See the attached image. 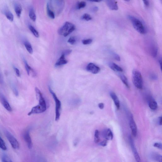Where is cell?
I'll return each instance as SVG.
<instances>
[{
	"label": "cell",
	"instance_id": "cell-6",
	"mask_svg": "<svg viewBox=\"0 0 162 162\" xmlns=\"http://www.w3.org/2000/svg\"><path fill=\"white\" fill-rule=\"evenodd\" d=\"M5 133L12 147L14 149H18L19 148V143L15 138L7 131H5Z\"/></svg>",
	"mask_w": 162,
	"mask_h": 162
},
{
	"label": "cell",
	"instance_id": "cell-43",
	"mask_svg": "<svg viewBox=\"0 0 162 162\" xmlns=\"http://www.w3.org/2000/svg\"><path fill=\"white\" fill-rule=\"evenodd\" d=\"M98 7L95 6L94 7L92 8V10L93 12H95L98 11Z\"/></svg>",
	"mask_w": 162,
	"mask_h": 162
},
{
	"label": "cell",
	"instance_id": "cell-12",
	"mask_svg": "<svg viewBox=\"0 0 162 162\" xmlns=\"http://www.w3.org/2000/svg\"><path fill=\"white\" fill-rule=\"evenodd\" d=\"M24 138L25 141L26 142L27 144L28 148L29 149H31L32 147V139H31L29 130H27L24 133Z\"/></svg>",
	"mask_w": 162,
	"mask_h": 162
},
{
	"label": "cell",
	"instance_id": "cell-2",
	"mask_svg": "<svg viewBox=\"0 0 162 162\" xmlns=\"http://www.w3.org/2000/svg\"><path fill=\"white\" fill-rule=\"evenodd\" d=\"M76 27L74 24L69 22H66L64 24L58 31V33L60 35L66 37L75 31Z\"/></svg>",
	"mask_w": 162,
	"mask_h": 162
},
{
	"label": "cell",
	"instance_id": "cell-27",
	"mask_svg": "<svg viewBox=\"0 0 162 162\" xmlns=\"http://www.w3.org/2000/svg\"><path fill=\"white\" fill-rule=\"evenodd\" d=\"M86 4L85 2L84 1H81L78 2L76 8L78 10H79L82 8H83L85 7Z\"/></svg>",
	"mask_w": 162,
	"mask_h": 162
},
{
	"label": "cell",
	"instance_id": "cell-46",
	"mask_svg": "<svg viewBox=\"0 0 162 162\" xmlns=\"http://www.w3.org/2000/svg\"><path fill=\"white\" fill-rule=\"evenodd\" d=\"M159 64H160V68H161V59H160V60H159Z\"/></svg>",
	"mask_w": 162,
	"mask_h": 162
},
{
	"label": "cell",
	"instance_id": "cell-22",
	"mask_svg": "<svg viewBox=\"0 0 162 162\" xmlns=\"http://www.w3.org/2000/svg\"><path fill=\"white\" fill-rule=\"evenodd\" d=\"M24 63H25V68L26 69L27 73L28 75H30V73L31 72L34 73V71L33 69L28 64L26 60L25 59L24 60Z\"/></svg>",
	"mask_w": 162,
	"mask_h": 162
},
{
	"label": "cell",
	"instance_id": "cell-34",
	"mask_svg": "<svg viewBox=\"0 0 162 162\" xmlns=\"http://www.w3.org/2000/svg\"><path fill=\"white\" fill-rule=\"evenodd\" d=\"M12 88L15 95L16 96H18V93L17 88L15 85L13 84H12Z\"/></svg>",
	"mask_w": 162,
	"mask_h": 162
},
{
	"label": "cell",
	"instance_id": "cell-17",
	"mask_svg": "<svg viewBox=\"0 0 162 162\" xmlns=\"http://www.w3.org/2000/svg\"><path fill=\"white\" fill-rule=\"evenodd\" d=\"M109 66L110 68L113 71L118 72H122L123 71V69L115 63H109Z\"/></svg>",
	"mask_w": 162,
	"mask_h": 162
},
{
	"label": "cell",
	"instance_id": "cell-9",
	"mask_svg": "<svg viewBox=\"0 0 162 162\" xmlns=\"http://www.w3.org/2000/svg\"><path fill=\"white\" fill-rule=\"evenodd\" d=\"M86 69L88 71L94 74L98 73L100 70L99 67L92 63H90L86 67Z\"/></svg>",
	"mask_w": 162,
	"mask_h": 162
},
{
	"label": "cell",
	"instance_id": "cell-14",
	"mask_svg": "<svg viewBox=\"0 0 162 162\" xmlns=\"http://www.w3.org/2000/svg\"><path fill=\"white\" fill-rule=\"evenodd\" d=\"M110 95L113 101H114L115 105L117 109L119 110L120 107V104L119 99L118 97L115 93L113 92H112L110 93Z\"/></svg>",
	"mask_w": 162,
	"mask_h": 162
},
{
	"label": "cell",
	"instance_id": "cell-24",
	"mask_svg": "<svg viewBox=\"0 0 162 162\" xmlns=\"http://www.w3.org/2000/svg\"><path fill=\"white\" fill-rule=\"evenodd\" d=\"M149 107L153 110H156L157 108L158 105L157 102L154 100H151L149 103Z\"/></svg>",
	"mask_w": 162,
	"mask_h": 162
},
{
	"label": "cell",
	"instance_id": "cell-35",
	"mask_svg": "<svg viewBox=\"0 0 162 162\" xmlns=\"http://www.w3.org/2000/svg\"><path fill=\"white\" fill-rule=\"evenodd\" d=\"M2 162H13L7 156L5 155L3 156L2 159Z\"/></svg>",
	"mask_w": 162,
	"mask_h": 162
},
{
	"label": "cell",
	"instance_id": "cell-18",
	"mask_svg": "<svg viewBox=\"0 0 162 162\" xmlns=\"http://www.w3.org/2000/svg\"><path fill=\"white\" fill-rule=\"evenodd\" d=\"M104 135L107 140H112L113 138V132L110 129H108L105 131Z\"/></svg>",
	"mask_w": 162,
	"mask_h": 162
},
{
	"label": "cell",
	"instance_id": "cell-33",
	"mask_svg": "<svg viewBox=\"0 0 162 162\" xmlns=\"http://www.w3.org/2000/svg\"><path fill=\"white\" fill-rule=\"evenodd\" d=\"M93 40L91 39H88L82 40V43L84 45H88L91 44Z\"/></svg>",
	"mask_w": 162,
	"mask_h": 162
},
{
	"label": "cell",
	"instance_id": "cell-41",
	"mask_svg": "<svg viewBox=\"0 0 162 162\" xmlns=\"http://www.w3.org/2000/svg\"><path fill=\"white\" fill-rule=\"evenodd\" d=\"M143 2H144V5H145V6H146V7H148L149 6V1H143Z\"/></svg>",
	"mask_w": 162,
	"mask_h": 162
},
{
	"label": "cell",
	"instance_id": "cell-4",
	"mask_svg": "<svg viewBox=\"0 0 162 162\" xmlns=\"http://www.w3.org/2000/svg\"><path fill=\"white\" fill-rule=\"evenodd\" d=\"M132 81L134 85L140 89L143 88V82L141 73L137 70H134L132 72Z\"/></svg>",
	"mask_w": 162,
	"mask_h": 162
},
{
	"label": "cell",
	"instance_id": "cell-21",
	"mask_svg": "<svg viewBox=\"0 0 162 162\" xmlns=\"http://www.w3.org/2000/svg\"><path fill=\"white\" fill-rule=\"evenodd\" d=\"M47 14L48 17L51 19H54L55 17V13L50 8L48 3L47 5Z\"/></svg>",
	"mask_w": 162,
	"mask_h": 162
},
{
	"label": "cell",
	"instance_id": "cell-45",
	"mask_svg": "<svg viewBox=\"0 0 162 162\" xmlns=\"http://www.w3.org/2000/svg\"><path fill=\"white\" fill-rule=\"evenodd\" d=\"M3 80L2 77V75L0 74V84H1L3 83Z\"/></svg>",
	"mask_w": 162,
	"mask_h": 162
},
{
	"label": "cell",
	"instance_id": "cell-15",
	"mask_svg": "<svg viewBox=\"0 0 162 162\" xmlns=\"http://www.w3.org/2000/svg\"><path fill=\"white\" fill-rule=\"evenodd\" d=\"M14 8L17 17H20L22 11L21 5L18 3L16 2L14 4Z\"/></svg>",
	"mask_w": 162,
	"mask_h": 162
},
{
	"label": "cell",
	"instance_id": "cell-42",
	"mask_svg": "<svg viewBox=\"0 0 162 162\" xmlns=\"http://www.w3.org/2000/svg\"><path fill=\"white\" fill-rule=\"evenodd\" d=\"M98 106L100 109H103L104 107V105L103 103H99V104L98 105Z\"/></svg>",
	"mask_w": 162,
	"mask_h": 162
},
{
	"label": "cell",
	"instance_id": "cell-3",
	"mask_svg": "<svg viewBox=\"0 0 162 162\" xmlns=\"http://www.w3.org/2000/svg\"><path fill=\"white\" fill-rule=\"evenodd\" d=\"M128 18L130 20L134 27L137 32L141 34H144L146 33L145 27L139 20L130 15L128 16Z\"/></svg>",
	"mask_w": 162,
	"mask_h": 162
},
{
	"label": "cell",
	"instance_id": "cell-11",
	"mask_svg": "<svg viewBox=\"0 0 162 162\" xmlns=\"http://www.w3.org/2000/svg\"><path fill=\"white\" fill-rule=\"evenodd\" d=\"M106 3L107 6L110 10H118V7L117 1H113V0H108L106 1Z\"/></svg>",
	"mask_w": 162,
	"mask_h": 162
},
{
	"label": "cell",
	"instance_id": "cell-39",
	"mask_svg": "<svg viewBox=\"0 0 162 162\" xmlns=\"http://www.w3.org/2000/svg\"><path fill=\"white\" fill-rule=\"evenodd\" d=\"M13 68H14V69L15 71L16 75H17V76L19 77L20 76V73L19 70L17 68V67H14Z\"/></svg>",
	"mask_w": 162,
	"mask_h": 162
},
{
	"label": "cell",
	"instance_id": "cell-1",
	"mask_svg": "<svg viewBox=\"0 0 162 162\" xmlns=\"http://www.w3.org/2000/svg\"><path fill=\"white\" fill-rule=\"evenodd\" d=\"M35 91L39 103L38 105L32 108L31 111L28 113V115L29 116L32 114L44 113L47 109L46 104L41 92L37 87H36Z\"/></svg>",
	"mask_w": 162,
	"mask_h": 162
},
{
	"label": "cell",
	"instance_id": "cell-28",
	"mask_svg": "<svg viewBox=\"0 0 162 162\" xmlns=\"http://www.w3.org/2000/svg\"><path fill=\"white\" fill-rule=\"evenodd\" d=\"M158 49L156 46H153L151 48V53L153 56L156 57L157 54Z\"/></svg>",
	"mask_w": 162,
	"mask_h": 162
},
{
	"label": "cell",
	"instance_id": "cell-30",
	"mask_svg": "<svg viewBox=\"0 0 162 162\" xmlns=\"http://www.w3.org/2000/svg\"><path fill=\"white\" fill-rule=\"evenodd\" d=\"M100 138L99 137V132L98 130H96L95 132L94 135V141L95 143L97 144L100 141Z\"/></svg>",
	"mask_w": 162,
	"mask_h": 162
},
{
	"label": "cell",
	"instance_id": "cell-36",
	"mask_svg": "<svg viewBox=\"0 0 162 162\" xmlns=\"http://www.w3.org/2000/svg\"><path fill=\"white\" fill-rule=\"evenodd\" d=\"M111 54L113 58L116 60L118 61H120V58L117 54L114 52H112Z\"/></svg>",
	"mask_w": 162,
	"mask_h": 162
},
{
	"label": "cell",
	"instance_id": "cell-19",
	"mask_svg": "<svg viewBox=\"0 0 162 162\" xmlns=\"http://www.w3.org/2000/svg\"><path fill=\"white\" fill-rule=\"evenodd\" d=\"M151 157L155 161L158 162H162V156L158 154L154 153L152 154Z\"/></svg>",
	"mask_w": 162,
	"mask_h": 162
},
{
	"label": "cell",
	"instance_id": "cell-10",
	"mask_svg": "<svg viewBox=\"0 0 162 162\" xmlns=\"http://www.w3.org/2000/svg\"><path fill=\"white\" fill-rule=\"evenodd\" d=\"M0 100L3 105L4 107L6 109L7 111L11 112L12 111V109L9 104V102L4 95L2 94H0Z\"/></svg>",
	"mask_w": 162,
	"mask_h": 162
},
{
	"label": "cell",
	"instance_id": "cell-47",
	"mask_svg": "<svg viewBox=\"0 0 162 162\" xmlns=\"http://www.w3.org/2000/svg\"><path fill=\"white\" fill-rule=\"evenodd\" d=\"M101 1H91V2H100Z\"/></svg>",
	"mask_w": 162,
	"mask_h": 162
},
{
	"label": "cell",
	"instance_id": "cell-5",
	"mask_svg": "<svg viewBox=\"0 0 162 162\" xmlns=\"http://www.w3.org/2000/svg\"><path fill=\"white\" fill-rule=\"evenodd\" d=\"M49 90L50 92L52 94L56 103V119L55 120L56 121H58L60 119L61 103L60 101L58 99L56 94L51 88L50 86H49Z\"/></svg>",
	"mask_w": 162,
	"mask_h": 162
},
{
	"label": "cell",
	"instance_id": "cell-37",
	"mask_svg": "<svg viewBox=\"0 0 162 162\" xmlns=\"http://www.w3.org/2000/svg\"><path fill=\"white\" fill-rule=\"evenodd\" d=\"M72 52V50L71 49H67L63 51L62 54L64 55L65 56H68Z\"/></svg>",
	"mask_w": 162,
	"mask_h": 162
},
{
	"label": "cell",
	"instance_id": "cell-23",
	"mask_svg": "<svg viewBox=\"0 0 162 162\" xmlns=\"http://www.w3.org/2000/svg\"><path fill=\"white\" fill-rule=\"evenodd\" d=\"M29 17L33 21H35L36 20V16L34 9L31 8L29 10Z\"/></svg>",
	"mask_w": 162,
	"mask_h": 162
},
{
	"label": "cell",
	"instance_id": "cell-44",
	"mask_svg": "<svg viewBox=\"0 0 162 162\" xmlns=\"http://www.w3.org/2000/svg\"><path fill=\"white\" fill-rule=\"evenodd\" d=\"M159 125H162V117H159Z\"/></svg>",
	"mask_w": 162,
	"mask_h": 162
},
{
	"label": "cell",
	"instance_id": "cell-25",
	"mask_svg": "<svg viewBox=\"0 0 162 162\" xmlns=\"http://www.w3.org/2000/svg\"><path fill=\"white\" fill-rule=\"evenodd\" d=\"M120 78L122 81L123 83L125 84L128 88H129V86L128 80L127 78L124 75H119Z\"/></svg>",
	"mask_w": 162,
	"mask_h": 162
},
{
	"label": "cell",
	"instance_id": "cell-16",
	"mask_svg": "<svg viewBox=\"0 0 162 162\" xmlns=\"http://www.w3.org/2000/svg\"><path fill=\"white\" fill-rule=\"evenodd\" d=\"M4 13L6 16V18L11 22H13L14 19V16L11 12L7 8V7H5L3 10Z\"/></svg>",
	"mask_w": 162,
	"mask_h": 162
},
{
	"label": "cell",
	"instance_id": "cell-40",
	"mask_svg": "<svg viewBox=\"0 0 162 162\" xmlns=\"http://www.w3.org/2000/svg\"><path fill=\"white\" fill-rule=\"evenodd\" d=\"M107 144V141L106 140H103V141L101 142L100 143V145L101 146L105 147L106 146Z\"/></svg>",
	"mask_w": 162,
	"mask_h": 162
},
{
	"label": "cell",
	"instance_id": "cell-13",
	"mask_svg": "<svg viewBox=\"0 0 162 162\" xmlns=\"http://www.w3.org/2000/svg\"><path fill=\"white\" fill-rule=\"evenodd\" d=\"M65 57V56H64V55L62 54L60 57L56 62L55 64V66L57 67L67 64L68 63V61L66 60Z\"/></svg>",
	"mask_w": 162,
	"mask_h": 162
},
{
	"label": "cell",
	"instance_id": "cell-31",
	"mask_svg": "<svg viewBox=\"0 0 162 162\" xmlns=\"http://www.w3.org/2000/svg\"><path fill=\"white\" fill-rule=\"evenodd\" d=\"M82 19L85 20L86 21H88L92 19V17L89 14L87 13H85L83 15L82 17Z\"/></svg>",
	"mask_w": 162,
	"mask_h": 162
},
{
	"label": "cell",
	"instance_id": "cell-8",
	"mask_svg": "<svg viewBox=\"0 0 162 162\" xmlns=\"http://www.w3.org/2000/svg\"><path fill=\"white\" fill-rule=\"evenodd\" d=\"M129 125L132 135L134 137H136L137 134V125L133 117L131 116L129 118Z\"/></svg>",
	"mask_w": 162,
	"mask_h": 162
},
{
	"label": "cell",
	"instance_id": "cell-26",
	"mask_svg": "<svg viewBox=\"0 0 162 162\" xmlns=\"http://www.w3.org/2000/svg\"><path fill=\"white\" fill-rule=\"evenodd\" d=\"M29 28L31 32L36 37L38 38L39 36L38 32L32 25H29Z\"/></svg>",
	"mask_w": 162,
	"mask_h": 162
},
{
	"label": "cell",
	"instance_id": "cell-38",
	"mask_svg": "<svg viewBox=\"0 0 162 162\" xmlns=\"http://www.w3.org/2000/svg\"><path fill=\"white\" fill-rule=\"evenodd\" d=\"M154 146L158 148L159 149H162V145L161 143H156L154 144Z\"/></svg>",
	"mask_w": 162,
	"mask_h": 162
},
{
	"label": "cell",
	"instance_id": "cell-29",
	"mask_svg": "<svg viewBox=\"0 0 162 162\" xmlns=\"http://www.w3.org/2000/svg\"><path fill=\"white\" fill-rule=\"evenodd\" d=\"M0 148L3 150H6L7 149V147L5 141L1 137H0Z\"/></svg>",
	"mask_w": 162,
	"mask_h": 162
},
{
	"label": "cell",
	"instance_id": "cell-32",
	"mask_svg": "<svg viewBox=\"0 0 162 162\" xmlns=\"http://www.w3.org/2000/svg\"><path fill=\"white\" fill-rule=\"evenodd\" d=\"M76 40L75 36H72L70 37L68 40V43L72 45H74L76 43Z\"/></svg>",
	"mask_w": 162,
	"mask_h": 162
},
{
	"label": "cell",
	"instance_id": "cell-20",
	"mask_svg": "<svg viewBox=\"0 0 162 162\" xmlns=\"http://www.w3.org/2000/svg\"><path fill=\"white\" fill-rule=\"evenodd\" d=\"M24 45L27 50L29 54H32L33 53V49L30 43L27 41H25L24 42Z\"/></svg>",
	"mask_w": 162,
	"mask_h": 162
},
{
	"label": "cell",
	"instance_id": "cell-7",
	"mask_svg": "<svg viewBox=\"0 0 162 162\" xmlns=\"http://www.w3.org/2000/svg\"><path fill=\"white\" fill-rule=\"evenodd\" d=\"M129 143L133 151L134 156L137 162H141V159L137 152V149L135 146L133 139L131 137H129Z\"/></svg>",
	"mask_w": 162,
	"mask_h": 162
}]
</instances>
